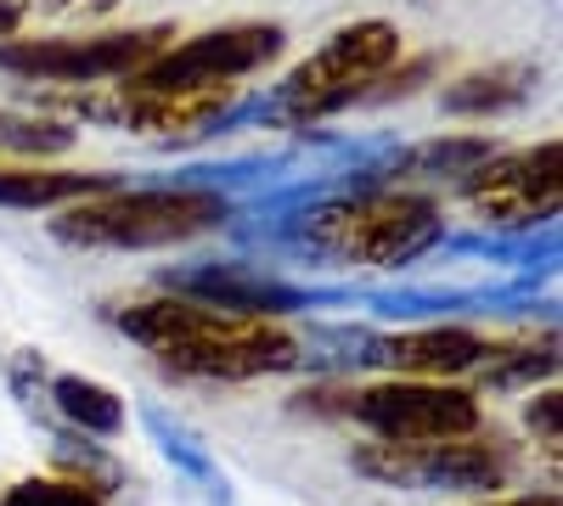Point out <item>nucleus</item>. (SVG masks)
I'll return each mask as SVG.
<instances>
[{"mask_svg": "<svg viewBox=\"0 0 563 506\" xmlns=\"http://www.w3.org/2000/svg\"><path fill=\"white\" fill-rule=\"evenodd\" d=\"M113 327L135 338L141 349H153L169 372L180 378H203V383H249L271 372H294L305 360L299 338L271 327V321H243V315H220L186 299H147V304H124L113 310Z\"/></svg>", "mask_w": 563, "mask_h": 506, "instance_id": "1", "label": "nucleus"}, {"mask_svg": "<svg viewBox=\"0 0 563 506\" xmlns=\"http://www.w3.org/2000/svg\"><path fill=\"white\" fill-rule=\"evenodd\" d=\"M282 243L321 265L355 270H406L429 248L445 243L440 203L422 192H361V198H321L316 209H294Z\"/></svg>", "mask_w": 563, "mask_h": 506, "instance_id": "2", "label": "nucleus"}, {"mask_svg": "<svg viewBox=\"0 0 563 506\" xmlns=\"http://www.w3.org/2000/svg\"><path fill=\"white\" fill-rule=\"evenodd\" d=\"M231 220L225 192L209 187H119L108 198L68 203L52 220V237L68 248H119V254H147V248H175L192 243L214 225Z\"/></svg>", "mask_w": 563, "mask_h": 506, "instance_id": "3", "label": "nucleus"}, {"mask_svg": "<svg viewBox=\"0 0 563 506\" xmlns=\"http://www.w3.org/2000/svg\"><path fill=\"white\" fill-rule=\"evenodd\" d=\"M400 63V29L384 23V18H361L350 29H339L333 40L321 45L316 57H305L288 79L271 90V102L260 108H231V119H265V124H282V130H299V124H316V119H333L355 102H366V90L378 85L389 68ZM220 124V130H225Z\"/></svg>", "mask_w": 563, "mask_h": 506, "instance_id": "4", "label": "nucleus"}, {"mask_svg": "<svg viewBox=\"0 0 563 506\" xmlns=\"http://www.w3.org/2000/svg\"><path fill=\"white\" fill-rule=\"evenodd\" d=\"M282 34L276 23H231V29H209L198 40H180V45H164V52L130 74V85L141 90H158V97H231L238 79L271 68L282 57Z\"/></svg>", "mask_w": 563, "mask_h": 506, "instance_id": "5", "label": "nucleus"}, {"mask_svg": "<svg viewBox=\"0 0 563 506\" xmlns=\"http://www.w3.org/2000/svg\"><path fill=\"white\" fill-rule=\"evenodd\" d=\"M344 417H355L378 445H440V439H474L479 434V400L451 383H372L344 394Z\"/></svg>", "mask_w": 563, "mask_h": 506, "instance_id": "6", "label": "nucleus"}, {"mask_svg": "<svg viewBox=\"0 0 563 506\" xmlns=\"http://www.w3.org/2000/svg\"><path fill=\"white\" fill-rule=\"evenodd\" d=\"M175 29H124V34H97V40H7L0 45V68L34 79V85H108L147 68Z\"/></svg>", "mask_w": 563, "mask_h": 506, "instance_id": "7", "label": "nucleus"}, {"mask_svg": "<svg viewBox=\"0 0 563 506\" xmlns=\"http://www.w3.org/2000/svg\"><path fill=\"white\" fill-rule=\"evenodd\" d=\"M558 164H563L558 142H541L525 153H496L474 175H462L456 192L496 232H541V225L558 220V192H563Z\"/></svg>", "mask_w": 563, "mask_h": 506, "instance_id": "8", "label": "nucleus"}, {"mask_svg": "<svg viewBox=\"0 0 563 506\" xmlns=\"http://www.w3.org/2000/svg\"><path fill=\"white\" fill-rule=\"evenodd\" d=\"M350 468L395 484V490H501L507 462L485 439H440V445H361Z\"/></svg>", "mask_w": 563, "mask_h": 506, "instance_id": "9", "label": "nucleus"}, {"mask_svg": "<svg viewBox=\"0 0 563 506\" xmlns=\"http://www.w3.org/2000/svg\"><path fill=\"white\" fill-rule=\"evenodd\" d=\"M158 282L169 288V299L203 304L220 315H243V321H271V315H294L310 310L316 293L276 282V276L254 270V265H192V270H164Z\"/></svg>", "mask_w": 563, "mask_h": 506, "instance_id": "10", "label": "nucleus"}, {"mask_svg": "<svg viewBox=\"0 0 563 506\" xmlns=\"http://www.w3.org/2000/svg\"><path fill=\"white\" fill-rule=\"evenodd\" d=\"M485 338L474 327H417V333H378V366L422 383V378H467L485 360Z\"/></svg>", "mask_w": 563, "mask_h": 506, "instance_id": "11", "label": "nucleus"}, {"mask_svg": "<svg viewBox=\"0 0 563 506\" xmlns=\"http://www.w3.org/2000/svg\"><path fill=\"white\" fill-rule=\"evenodd\" d=\"M119 192V175L97 169H0V209H68Z\"/></svg>", "mask_w": 563, "mask_h": 506, "instance_id": "12", "label": "nucleus"}, {"mask_svg": "<svg viewBox=\"0 0 563 506\" xmlns=\"http://www.w3.org/2000/svg\"><path fill=\"white\" fill-rule=\"evenodd\" d=\"M530 90H536V63H496V68L462 74L440 97V108L445 113H462V119H490V113L519 108Z\"/></svg>", "mask_w": 563, "mask_h": 506, "instance_id": "13", "label": "nucleus"}, {"mask_svg": "<svg viewBox=\"0 0 563 506\" xmlns=\"http://www.w3.org/2000/svg\"><path fill=\"white\" fill-rule=\"evenodd\" d=\"M45 400L57 405L63 423H74L90 439H119L124 434V400L108 383H90L79 372H57L52 383H45Z\"/></svg>", "mask_w": 563, "mask_h": 506, "instance_id": "14", "label": "nucleus"}, {"mask_svg": "<svg viewBox=\"0 0 563 506\" xmlns=\"http://www.w3.org/2000/svg\"><path fill=\"white\" fill-rule=\"evenodd\" d=\"M485 158H496L490 135H440V142H422V147H400L395 180H462Z\"/></svg>", "mask_w": 563, "mask_h": 506, "instance_id": "15", "label": "nucleus"}, {"mask_svg": "<svg viewBox=\"0 0 563 506\" xmlns=\"http://www.w3.org/2000/svg\"><path fill=\"white\" fill-rule=\"evenodd\" d=\"M141 423H147V434H153V445L164 450V462H175L186 479H198L220 506H231V495H225V484H220V468H214V456L203 450V439L186 428V423H175L169 411H158V405H141Z\"/></svg>", "mask_w": 563, "mask_h": 506, "instance_id": "16", "label": "nucleus"}, {"mask_svg": "<svg viewBox=\"0 0 563 506\" xmlns=\"http://www.w3.org/2000/svg\"><path fill=\"white\" fill-rule=\"evenodd\" d=\"M474 378L479 389H496V394H507V389H530V383H552L558 378V338H547V344H501V349H485V360L474 366Z\"/></svg>", "mask_w": 563, "mask_h": 506, "instance_id": "17", "label": "nucleus"}, {"mask_svg": "<svg viewBox=\"0 0 563 506\" xmlns=\"http://www.w3.org/2000/svg\"><path fill=\"white\" fill-rule=\"evenodd\" d=\"M74 142H79V130L63 124V119L0 108V153H12V158H63V153H74Z\"/></svg>", "mask_w": 563, "mask_h": 506, "instance_id": "18", "label": "nucleus"}, {"mask_svg": "<svg viewBox=\"0 0 563 506\" xmlns=\"http://www.w3.org/2000/svg\"><path fill=\"white\" fill-rule=\"evenodd\" d=\"M57 468H63L74 484L97 490V495L124 484V468L113 462V456H108L102 445H85V439H57Z\"/></svg>", "mask_w": 563, "mask_h": 506, "instance_id": "19", "label": "nucleus"}, {"mask_svg": "<svg viewBox=\"0 0 563 506\" xmlns=\"http://www.w3.org/2000/svg\"><path fill=\"white\" fill-rule=\"evenodd\" d=\"M0 506H102V495L74 479H23L0 495Z\"/></svg>", "mask_w": 563, "mask_h": 506, "instance_id": "20", "label": "nucleus"}, {"mask_svg": "<svg viewBox=\"0 0 563 506\" xmlns=\"http://www.w3.org/2000/svg\"><path fill=\"white\" fill-rule=\"evenodd\" d=\"M525 428H530L547 450H558V445H563V394H558L552 383H547V389L525 405Z\"/></svg>", "mask_w": 563, "mask_h": 506, "instance_id": "21", "label": "nucleus"}, {"mask_svg": "<svg viewBox=\"0 0 563 506\" xmlns=\"http://www.w3.org/2000/svg\"><path fill=\"white\" fill-rule=\"evenodd\" d=\"M12 389H18V400L40 417V400H45V360L34 355V349H18L12 355Z\"/></svg>", "mask_w": 563, "mask_h": 506, "instance_id": "22", "label": "nucleus"}, {"mask_svg": "<svg viewBox=\"0 0 563 506\" xmlns=\"http://www.w3.org/2000/svg\"><path fill=\"white\" fill-rule=\"evenodd\" d=\"M113 7L119 0H40V12H52V18H102Z\"/></svg>", "mask_w": 563, "mask_h": 506, "instance_id": "23", "label": "nucleus"}, {"mask_svg": "<svg viewBox=\"0 0 563 506\" xmlns=\"http://www.w3.org/2000/svg\"><path fill=\"white\" fill-rule=\"evenodd\" d=\"M479 506H563L552 490H536V495H507V501H479Z\"/></svg>", "mask_w": 563, "mask_h": 506, "instance_id": "24", "label": "nucleus"}, {"mask_svg": "<svg viewBox=\"0 0 563 506\" xmlns=\"http://www.w3.org/2000/svg\"><path fill=\"white\" fill-rule=\"evenodd\" d=\"M18 23H23V0H0V40H7Z\"/></svg>", "mask_w": 563, "mask_h": 506, "instance_id": "25", "label": "nucleus"}]
</instances>
